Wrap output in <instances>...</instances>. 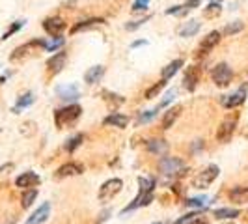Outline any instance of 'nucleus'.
<instances>
[{
    "instance_id": "nucleus-1",
    "label": "nucleus",
    "mask_w": 248,
    "mask_h": 224,
    "mask_svg": "<svg viewBox=\"0 0 248 224\" xmlns=\"http://www.w3.org/2000/svg\"><path fill=\"white\" fill-rule=\"evenodd\" d=\"M80 114H82L80 105H67V107L58 109V111L54 112V124H56L58 129H63V127H67L73 122H77L80 118Z\"/></svg>"
},
{
    "instance_id": "nucleus-2",
    "label": "nucleus",
    "mask_w": 248,
    "mask_h": 224,
    "mask_svg": "<svg viewBox=\"0 0 248 224\" xmlns=\"http://www.w3.org/2000/svg\"><path fill=\"white\" fill-rule=\"evenodd\" d=\"M159 172L162 176H185V172H188L185 168V162L179 157H166L162 155V159L159 161Z\"/></svg>"
},
{
    "instance_id": "nucleus-3",
    "label": "nucleus",
    "mask_w": 248,
    "mask_h": 224,
    "mask_svg": "<svg viewBox=\"0 0 248 224\" xmlns=\"http://www.w3.org/2000/svg\"><path fill=\"white\" fill-rule=\"evenodd\" d=\"M45 43H47L45 39H32V41H28L25 45L17 47V49L10 54V62H21V60H25L28 56L36 54L39 49H45Z\"/></svg>"
},
{
    "instance_id": "nucleus-4",
    "label": "nucleus",
    "mask_w": 248,
    "mask_h": 224,
    "mask_svg": "<svg viewBox=\"0 0 248 224\" xmlns=\"http://www.w3.org/2000/svg\"><path fill=\"white\" fill-rule=\"evenodd\" d=\"M211 80L217 84L218 88H226L230 86V82L233 80V69L228 65L226 62L217 64L211 71Z\"/></svg>"
},
{
    "instance_id": "nucleus-5",
    "label": "nucleus",
    "mask_w": 248,
    "mask_h": 224,
    "mask_svg": "<svg viewBox=\"0 0 248 224\" xmlns=\"http://www.w3.org/2000/svg\"><path fill=\"white\" fill-rule=\"evenodd\" d=\"M122 189H124V181H122L120 177H112V179L105 181V183L99 187L97 198H99V202L107 204L108 200H112L114 196H118V194L122 192Z\"/></svg>"
},
{
    "instance_id": "nucleus-6",
    "label": "nucleus",
    "mask_w": 248,
    "mask_h": 224,
    "mask_svg": "<svg viewBox=\"0 0 248 224\" xmlns=\"http://www.w3.org/2000/svg\"><path fill=\"white\" fill-rule=\"evenodd\" d=\"M220 174V168L217 166V164H209V166H205L202 172L196 174V177L192 179V187L194 189H207V187L211 185L213 181L218 177Z\"/></svg>"
},
{
    "instance_id": "nucleus-7",
    "label": "nucleus",
    "mask_w": 248,
    "mask_h": 224,
    "mask_svg": "<svg viewBox=\"0 0 248 224\" xmlns=\"http://www.w3.org/2000/svg\"><path fill=\"white\" fill-rule=\"evenodd\" d=\"M237 120H239V116L233 114V116H228L222 124L218 125V131H217V140L218 142H222V144L230 142V138L233 137V133H235Z\"/></svg>"
},
{
    "instance_id": "nucleus-8",
    "label": "nucleus",
    "mask_w": 248,
    "mask_h": 224,
    "mask_svg": "<svg viewBox=\"0 0 248 224\" xmlns=\"http://www.w3.org/2000/svg\"><path fill=\"white\" fill-rule=\"evenodd\" d=\"M220 37H222V32H218V30L209 32L207 36L202 39V43H200V47H198V52H196V58H202V56L209 54V50H213L220 43Z\"/></svg>"
},
{
    "instance_id": "nucleus-9",
    "label": "nucleus",
    "mask_w": 248,
    "mask_h": 224,
    "mask_svg": "<svg viewBox=\"0 0 248 224\" xmlns=\"http://www.w3.org/2000/svg\"><path fill=\"white\" fill-rule=\"evenodd\" d=\"M245 101H247V88L243 86V88H239L237 92H233V94L222 96V97H220V105H222L224 109L232 111V109H237V107H241Z\"/></svg>"
},
{
    "instance_id": "nucleus-10",
    "label": "nucleus",
    "mask_w": 248,
    "mask_h": 224,
    "mask_svg": "<svg viewBox=\"0 0 248 224\" xmlns=\"http://www.w3.org/2000/svg\"><path fill=\"white\" fill-rule=\"evenodd\" d=\"M202 79V67L200 65H188L183 75V88L188 92H194Z\"/></svg>"
},
{
    "instance_id": "nucleus-11",
    "label": "nucleus",
    "mask_w": 248,
    "mask_h": 224,
    "mask_svg": "<svg viewBox=\"0 0 248 224\" xmlns=\"http://www.w3.org/2000/svg\"><path fill=\"white\" fill-rule=\"evenodd\" d=\"M67 28V23L63 21L62 17L54 15V17H47L43 21V30L49 34V36L56 37V36H62V32Z\"/></svg>"
},
{
    "instance_id": "nucleus-12",
    "label": "nucleus",
    "mask_w": 248,
    "mask_h": 224,
    "mask_svg": "<svg viewBox=\"0 0 248 224\" xmlns=\"http://www.w3.org/2000/svg\"><path fill=\"white\" fill-rule=\"evenodd\" d=\"M65 62H67V52L65 50H56L49 60H47V71L49 75H58L65 67Z\"/></svg>"
},
{
    "instance_id": "nucleus-13",
    "label": "nucleus",
    "mask_w": 248,
    "mask_h": 224,
    "mask_svg": "<svg viewBox=\"0 0 248 224\" xmlns=\"http://www.w3.org/2000/svg\"><path fill=\"white\" fill-rule=\"evenodd\" d=\"M84 172V166L80 164V162H75V161H69L62 164L56 172H54V177L56 179H63V177H73V176H78Z\"/></svg>"
},
{
    "instance_id": "nucleus-14",
    "label": "nucleus",
    "mask_w": 248,
    "mask_h": 224,
    "mask_svg": "<svg viewBox=\"0 0 248 224\" xmlns=\"http://www.w3.org/2000/svg\"><path fill=\"white\" fill-rule=\"evenodd\" d=\"M49 215H50V204L49 202H45V204H41L36 211L26 219L25 224H43L47 219H49Z\"/></svg>"
},
{
    "instance_id": "nucleus-15",
    "label": "nucleus",
    "mask_w": 248,
    "mask_h": 224,
    "mask_svg": "<svg viewBox=\"0 0 248 224\" xmlns=\"http://www.w3.org/2000/svg\"><path fill=\"white\" fill-rule=\"evenodd\" d=\"M41 183V177L36 174V172H25V174H21L17 179H15V185L19 187V189H32V187H37Z\"/></svg>"
},
{
    "instance_id": "nucleus-16",
    "label": "nucleus",
    "mask_w": 248,
    "mask_h": 224,
    "mask_svg": "<svg viewBox=\"0 0 248 224\" xmlns=\"http://www.w3.org/2000/svg\"><path fill=\"white\" fill-rule=\"evenodd\" d=\"M107 25L105 19L101 17H92V19H84V21H78L75 23L73 28H71V34H78V32H84V30H92V28H97V26Z\"/></svg>"
},
{
    "instance_id": "nucleus-17",
    "label": "nucleus",
    "mask_w": 248,
    "mask_h": 224,
    "mask_svg": "<svg viewBox=\"0 0 248 224\" xmlns=\"http://www.w3.org/2000/svg\"><path fill=\"white\" fill-rule=\"evenodd\" d=\"M181 105H175V107H170L168 111L162 114V120H161V127L166 131V129H170V127H174V124L177 122V118H179V112H181Z\"/></svg>"
},
{
    "instance_id": "nucleus-18",
    "label": "nucleus",
    "mask_w": 248,
    "mask_h": 224,
    "mask_svg": "<svg viewBox=\"0 0 248 224\" xmlns=\"http://www.w3.org/2000/svg\"><path fill=\"white\" fill-rule=\"evenodd\" d=\"M146 148H148L149 153H153V155H159V157H162V155H166L168 153V142L166 140H162V138H151L148 144H146Z\"/></svg>"
},
{
    "instance_id": "nucleus-19",
    "label": "nucleus",
    "mask_w": 248,
    "mask_h": 224,
    "mask_svg": "<svg viewBox=\"0 0 248 224\" xmlns=\"http://www.w3.org/2000/svg\"><path fill=\"white\" fill-rule=\"evenodd\" d=\"M103 75H105V65H93V67H90L84 73V82L90 84V86H93V84H97L103 79Z\"/></svg>"
},
{
    "instance_id": "nucleus-20",
    "label": "nucleus",
    "mask_w": 248,
    "mask_h": 224,
    "mask_svg": "<svg viewBox=\"0 0 248 224\" xmlns=\"http://www.w3.org/2000/svg\"><path fill=\"white\" fill-rule=\"evenodd\" d=\"M200 28H202V23L196 21V19H190L188 23H185L183 26H179L177 34H179L181 37H192V36H196V34H198Z\"/></svg>"
},
{
    "instance_id": "nucleus-21",
    "label": "nucleus",
    "mask_w": 248,
    "mask_h": 224,
    "mask_svg": "<svg viewBox=\"0 0 248 224\" xmlns=\"http://www.w3.org/2000/svg\"><path fill=\"white\" fill-rule=\"evenodd\" d=\"M105 125H112V127H118V129H125L129 125V118L125 114H120V112H112L110 116L105 118Z\"/></svg>"
},
{
    "instance_id": "nucleus-22",
    "label": "nucleus",
    "mask_w": 248,
    "mask_h": 224,
    "mask_svg": "<svg viewBox=\"0 0 248 224\" xmlns=\"http://www.w3.org/2000/svg\"><path fill=\"white\" fill-rule=\"evenodd\" d=\"M228 196H230V200H232L233 204H239V206L248 204V187H235V189L230 191Z\"/></svg>"
},
{
    "instance_id": "nucleus-23",
    "label": "nucleus",
    "mask_w": 248,
    "mask_h": 224,
    "mask_svg": "<svg viewBox=\"0 0 248 224\" xmlns=\"http://www.w3.org/2000/svg\"><path fill=\"white\" fill-rule=\"evenodd\" d=\"M56 94H58V97L63 101H71V99H77V97H80V92H78V88L71 84V86H58L56 88Z\"/></svg>"
},
{
    "instance_id": "nucleus-24",
    "label": "nucleus",
    "mask_w": 248,
    "mask_h": 224,
    "mask_svg": "<svg viewBox=\"0 0 248 224\" xmlns=\"http://www.w3.org/2000/svg\"><path fill=\"white\" fill-rule=\"evenodd\" d=\"M183 64H185V62H183L181 58H175L174 62H170L166 67H162V71H161L162 80H170V79H172V77H174V75L177 73L181 67H183Z\"/></svg>"
},
{
    "instance_id": "nucleus-25",
    "label": "nucleus",
    "mask_w": 248,
    "mask_h": 224,
    "mask_svg": "<svg viewBox=\"0 0 248 224\" xmlns=\"http://www.w3.org/2000/svg\"><path fill=\"white\" fill-rule=\"evenodd\" d=\"M222 13V4L220 0H211L207 8H203V19L211 21V19H218V15Z\"/></svg>"
},
{
    "instance_id": "nucleus-26",
    "label": "nucleus",
    "mask_w": 248,
    "mask_h": 224,
    "mask_svg": "<svg viewBox=\"0 0 248 224\" xmlns=\"http://www.w3.org/2000/svg\"><path fill=\"white\" fill-rule=\"evenodd\" d=\"M241 215V211L237 208H220V209H215V217L220 219V221H230V219H237Z\"/></svg>"
},
{
    "instance_id": "nucleus-27",
    "label": "nucleus",
    "mask_w": 248,
    "mask_h": 224,
    "mask_svg": "<svg viewBox=\"0 0 248 224\" xmlns=\"http://www.w3.org/2000/svg\"><path fill=\"white\" fill-rule=\"evenodd\" d=\"M32 103H34V94H32V92H26V94H23V96L17 99V105L13 107V112L19 114V111H23V109H26V107H30Z\"/></svg>"
},
{
    "instance_id": "nucleus-28",
    "label": "nucleus",
    "mask_w": 248,
    "mask_h": 224,
    "mask_svg": "<svg viewBox=\"0 0 248 224\" xmlns=\"http://www.w3.org/2000/svg\"><path fill=\"white\" fill-rule=\"evenodd\" d=\"M37 198V189H25V192H23V198H21V208L23 209H28L32 204H34V200Z\"/></svg>"
},
{
    "instance_id": "nucleus-29",
    "label": "nucleus",
    "mask_w": 248,
    "mask_h": 224,
    "mask_svg": "<svg viewBox=\"0 0 248 224\" xmlns=\"http://www.w3.org/2000/svg\"><path fill=\"white\" fill-rule=\"evenodd\" d=\"M103 99L107 101V105H108V107H114V109L125 103V99L122 97V96L112 94V92H108V90H105V92H103Z\"/></svg>"
},
{
    "instance_id": "nucleus-30",
    "label": "nucleus",
    "mask_w": 248,
    "mask_h": 224,
    "mask_svg": "<svg viewBox=\"0 0 248 224\" xmlns=\"http://www.w3.org/2000/svg\"><path fill=\"white\" fill-rule=\"evenodd\" d=\"M245 30V23L243 21H233V23H228V25L224 26L222 34L224 36H235L239 32H243Z\"/></svg>"
},
{
    "instance_id": "nucleus-31",
    "label": "nucleus",
    "mask_w": 248,
    "mask_h": 224,
    "mask_svg": "<svg viewBox=\"0 0 248 224\" xmlns=\"http://www.w3.org/2000/svg\"><path fill=\"white\" fill-rule=\"evenodd\" d=\"M166 82H168V80H162L161 79L159 82H155L153 86H149L148 90H146V94H144V96H146V99H155V97L162 92V88L166 86Z\"/></svg>"
},
{
    "instance_id": "nucleus-32",
    "label": "nucleus",
    "mask_w": 248,
    "mask_h": 224,
    "mask_svg": "<svg viewBox=\"0 0 248 224\" xmlns=\"http://www.w3.org/2000/svg\"><path fill=\"white\" fill-rule=\"evenodd\" d=\"M138 185H140V191H142V192H153V189H155V179H153V177H144V176H140V177H138Z\"/></svg>"
},
{
    "instance_id": "nucleus-33",
    "label": "nucleus",
    "mask_w": 248,
    "mask_h": 224,
    "mask_svg": "<svg viewBox=\"0 0 248 224\" xmlns=\"http://www.w3.org/2000/svg\"><path fill=\"white\" fill-rule=\"evenodd\" d=\"M82 140H84V135H75V137L67 138V142H65V151L73 153L75 149L82 144Z\"/></svg>"
},
{
    "instance_id": "nucleus-34",
    "label": "nucleus",
    "mask_w": 248,
    "mask_h": 224,
    "mask_svg": "<svg viewBox=\"0 0 248 224\" xmlns=\"http://www.w3.org/2000/svg\"><path fill=\"white\" fill-rule=\"evenodd\" d=\"M157 112H159V107H155V109H151V111H146V112H140L138 114V120L137 124L142 125V124H148V122H151L155 116H157Z\"/></svg>"
},
{
    "instance_id": "nucleus-35",
    "label": "nucleus",
    "mask_w": 248,
    "mask_h": 224,
    "mask_svg": "<svg viewBox=\"0 0 248 224\" xmlns=\"http://www.w3.org/2000/svg\"><path fill=\"white\" fill-rule=\"evenodd\" d=\"M63 43H65V39H63L62 36L52 37V41H50V43H45V50H49V52H56L60 47H63Z\"/></svg>"
},
{
    "instance_id": "nucleus-36",
    "label": "nucleus",
    "mask_w": 248,
    "mask_h": 224,
    "mask_svg": "<svg viewBox=\"0 0 248 224\" xmlns=\"http://www.w3.org/2000/svg\"><path fill=\"white\" fill-rule=\"evenodd\" d=\"M25 23H26V21H15V23H13V25L10 26V28H8L4 34H2V37H0V39H2V41H6V39H8L10 36H13L15 32H19V30L25 26Z\"/></svg>"
},
{
    "instance_id": "nucleus-37",
    "label": "nucleus",
    "mask_w": 248,
    "mask_h": 224,
    "mask_svg": "<svg viewBox=\"0 0 248 224\" xmlns=\"http://www.w3.org/2000/svg\"><path fill=\"white\" fill-rule=\"evenodd\" d=\"M149 19H151V15H146L144 19H138V21H131V23H127V25H125V30H129V32H135L137 28H140L142 25H146Z\"/></svg>"
},
{
    "instance_id": "nucleus-38",
    "label": "nucleus",
    "mask_w": 248,
    "mask_h": 224,
    "mask_svg": "<svg viewBox=\"0 0 248 224\" xmlns=\"http://www.w3.org/2000/svg\"><path fill=\"white\" fill-rule=\"evenodd\" d=\"M149 2H151V0H135V2H133V8H131V12H133V13L146 12V10L149 8Z\"/></svg>"
},
{
    "instance_id": "nucleus-39",
    "label": "nucleus",
    "mask_w": 248,
    "mask_h": 224,
    "mask_svg": "<svg viewBox=\"0 0 248 224\" xmlns=\"http://www.w3.org/2000/svg\"><path fill=\"white\" fill-rule=\"evenodd\" d=\"M25 137H32V135H36V124L34 122H25V124L21 125V129H19Z\"/></svg>"
},
{
    "instance_id": "nucleus-40",
    "label": "nucleus",
    "mask_w": 248,
    "mask_h": 224,
    "mask_svg": "<svg viewBox=\"0 0 248 224\" xmlns=\"http://www.w3.org/2000/svg\"><path fill=\"white\" fill-rule=\"evenodd\" d=\"M207 202H209V200L205 198V196H202V198H188L186 200V206H190V208H192V206H196V208H203Z\"/></svg>"
},
{
    "instance_id": "nucleus-41",
    "label": "nucleus",
    "mask_w": 248,
    "mask_h": 224,
    "mask_svg": "<svg viewBox=\"0 0 248 224\" xmlns=\"http://www.w3.org/2000/svg\"><path fill=\"white\" fill-rule=\"evenodd\" d=\"M174 97H175V90H170L166 96H164V99L159 103V109H162V107H166V105H170L172 101H174Z\"/></svg>"
},
{
    "instance_id": "nucleus-42",
    "label": "nucleus",
    "mask_w": 248,
    "mask_h": 224,
    "mask_svg": "<svg viewBox=\"0 0 248 224\" xmlns=\"http://www.w3.org/2000/svg\"><path fill=\"white\" fill-rule=\"evenodd\" d=\"M200 213H188V215H185V217H181V219H179V221H175V224H188L190 223V221H192V219H194V217H198Z\"/></svg>"
},
{
    "instance_id": "nucleus-43",
    "label": "nucleus",
    "mask_w": 248,
    "mask_h": 224,
    "mask_svg": "<svg viewBox=\"0 0 248 224\" xmlns=\"http://www.w3.org/2000/svg\"><path fill=\"white\" fill-rule=\"evenodd\" d=\"M183 6H185V8L188 10V12H190V10L198 8V6H200V0H186V2L183 4Z\"/></svg>"
},
{
    "instance_id": "nucleus-44",
    "label": "nucleus",
    "mask_w": 248,
    "mask_h": 224,
    "mask_svg": "<svg viewBox=\"0 0 248 224\" xmlns=\"http://www.w3.org/2000/svg\"><path fill=\"white\" fill-rule=\"evenodd\" d=\"M188 224H209V223H207V219H205V217H200L198 215V217H194Z\"/></svg>"
},
{
    "instance_id": "nucleus-45",
    "label": "nucleus",
    "mask_w": 248,
    "mask_h": 224,
    "mask_svg": "<svg viewBox=\"0 0 248 224\" xmlns=\"http://www.w3.org/2000/svg\"><path fill=\"white\" fill-rule=\"evenodd\" d=\"M140 45H148V41H146V39H138V41H135V43H133L131 47L135 49V47H140Z\"/></svg>"
},
{
    "instance_id": "nucleus-46",
    "label": "nucleus",
    "mask_w": 248,
    "mask_h": 224,
    "mask_svg": "<svg viewBox=\"0 0 248 224\" xmlns=\"http://www.w3.org/2000/svg\"><path fill=\"white\" fill-rule=\"evenodd\" d=\"M13 168V164L12 162H8V164H4V166H0V174H2V172H6V170H12Z\"/></svg>"
},
{
    "instance_id": "nucleus-47",
    "label": "nucleus",
    "mask_w": 248,
    "mask_h": 224,
    "mask_svg": "<svg viewBox=\"0 0 248 224\" xmlns=\"http://www.w3.org/2000/svg\"><path fill=\"white\" fill-rule=\"evenodd\" d=\"M108 215H110V209H107V211L103 213V215H101V219L97 221V223H103V221H107V217H108Z\"/></svg>"
},
{
    "instance_id": "nucleus-48",
    "label": "nucleus",
    "mask_w": 248,
    "mask_h": 224,
    "mask_svg": "<svg viewBox=\"0 0 248 224\" xmlns=\"http://www.w3.org/2000/svg\"><path fill=\"white\" fill-rule=\"evenodd\" d=\"M153 224H162V223H153Z\"/></svg>"
}]
</instances>
